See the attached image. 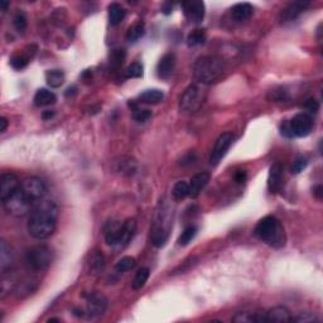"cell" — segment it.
I'll return each instance as SVG.
<instances>
[{"instance_id": "17", "label": "cell", "mask_w": 323, "mask_h": 323, "mask_svg": "<svg viewBox=\"0 0 323 323\" xmlns=\"http://www.w3.org/2000/svg\"><path fill=\"white\" fill-rule=\"evenodd\" d=\"M292 318L290 310L284 305H278V307H274L265 312V323L292 322Z\"/></svg>"}, {"instance_id": "43", "label": "cell", "mask_w": 323, "mask_h": 323, "mask_svg": "<svg viewBox=\"0 0 323 323\" xmlns=\"http://www.w3.org/2000/svg\"><path fill=\"white\" fill-rule=\"evenodd\" d=\"M308 166V159L305 157H298L297 159L293 162V166H292V172L294 174H298L300 173V172L303 171V169H305V167Z\"/></svg>"}, {"instance_id": "23", "label": "cell", "mask_w": 323, "mask_h": 323, "mask_svg": "<svg viewBox=\"0 0 323 323\" xmlns=\"http://www.w3.org/2000/svg\"><path fill=\"white\" fill-rule=\"evenodd\" d=\"M254 13V8L251 4L249 3H239L233 7L231 9V16L236 22H244L248 21Z\"/></svg>"}, {"instance_id": "3", "label": "cell", "mask_w": 323, "mask_h": 323, "mask_svg": "<svg viewBox=\"0 0 323 323\" xmlns=\"http://www.w3.org/2000/svg\"><path fill=\"white\" fill-rule=\"evenodd\" d=\"M224 62L214 56L199 57L193 65V77L202 85H212L221 80L224 75Z\"/></svg>"}, {"instance_id": "2", "label": "cell", "mask_w": 323, "mask_h": 323, "mask_svg": "<svg viewBox=\"0 0 323 323\" xmlns=\"http://www.w3.org/2000/svg\"><path fill=\"white\" fill-rule=\"evenodd\" d=\"M254 234L260 241L274 249H280L285 245L287 236L280 221L274 216H265L256 224Z\"/></svg>"}, {"instance_id": "13", "label": "cell", "mask_w": 323, "mask_h": 323, "mask_svg": "<svg viewBox=\"0 0 323 323\" xmlns=\"http://www.w3.org/2000/svg\"><path fill=\"white\" fill-rule=\"evenodd\" d=\"M105 269V256L100 250L95 249L88 254L87 258V272L92 277H97Z\"/></svg>"}, {"instance_id": "7", "label": "cell", "mask_w": 323, "mask_h": 323, "mask_svg": "<svg viewBox=\"0 0 323 323\" xmlns=\"http://www.w3.org/2000/svg\"><path fill=\"white\" fill-rule=\"evenodd\" d=\"M21 191L34 204L43 199L47 194V187L38 177H28L21 183Z\"/></svg>"}, {"instance_id": "11", "label": "cell", "mask_w": 323, "mask_h": 323, "mask_svg": "<svg viewBox=\"0 0 323 323\" xmlns=\"http://www.w3.org/2000/svg\"><path fill=\"white\" fill-rule=\"evenodd\" d=\"M290 124H292L293 134L294 137L298 138H305L310 134L313 129V120L310 118V115L304 114H298L290 120Z\"/></svg>"}, {"instance_id": "44", "label": "cell", "mask_w": 323, "mask_h": 323, "mask_svg": "<svg viewBox=\"0 0 323 323\" xmlns=\"http://www.w3.org/2000/svg\"><path fill=\"white\" fill-rule=\"evenodd\" d=\"M293 322H299V323H310V322H317V317L313 313L305 312L300 313L299 315H297L295 318H292Z\"/></svg>"}, {"instance_id": "47", "label": "cell", "mask_w": 323, "mask_h": 323, "mask_svg": "<svg viewBox=\"0 0 323 323\" xmlns=\"http://www.w3.org/2000/svg\"><path fill=\"white\" fill-rule=\"evenodd\" d=\"M234 179L236 183H244L246 179V172L245 171H238L234 174Z\"/></svg>"}, {"instance_id": "1", "label": "cell", "mask_w": 323, "mask_h": 323, "mask_svg": "<svg viewBox=\"0 0 323 323\" xmlns=\"http://www.w3.org/2000/svg\"><path fill=\"white\" fill-rule=\"evenodd\" d=\"M58 207L55 201L43 198L37 202L28 218V231L36 240H46L55 233Z\"/></svg>"}, {"instance_id": "50", "label": "cell", "mask_w": 323, "mask_h": 323, "mask_svg": "<svg viewBox=\"0 0 323 323\" xmlns=\"http://www.w3.org/2000/svg\"><path fill=\"white\" fill-rule=\"evenodd\" d=\"M53 117H55V112H53V110H46V112H43V114H42V118H43L44 120H48Z\"/></svg>"}, {"instance_id": "46", "label": "cell", "mask_w": 323, "mask_h": 323, "mask_svg": "<svg viewBox=\"0 0 323 323\" xmlns=\"http://www.w3.org/2000/svg\"><path fill=\"white\" fill-rule=\"evenodd\" d=\"M304 107L309 113H317L318 109H319V103H318V101H315L314 98H309V100L305 101Z\"/></svg>"}, {"instance_id": "49", "label": "cell", "mask_w": 323, "mask_h": 323, "mask_svg": "<svg viewBox=\"0 0 323 323\" xmlns=\"http://www.w3.org/2000/svg\"><path fill=\"white\" fill-rule=\"evenodd\" d=\"M7 127H8V120H7V118H0V132H6Z\"/></svg>"}, {"instance_id": "19", "label": "cell", "mask_w": 323, "mask_h": 323, "mask_svg": "<svg viewBox=\"0 0 323 323\" xmlns=\"http://www.w3.org/2000/svg\"><path fill=\"white\" fill-rule=\"evenodd\" d=\"M174 66H176V56L173 53H166L163 57L160 58L157 66V73L159 78H168L173 73Z\"/></svg>"}, {"instance_id": "9", "label": "cell", "mask_w": 323, "mask_h": 323, "mask_svg": "<svg viewBox=\"0 0 323 323\" xmlns=\"http://www.w3.org/2000/svg\"><path fill=\"white\" fill-rule=\"evenodd\" d=\"M234 143V135L231 133H224L218 138L214 147L211 152V157H209V162L211 164H218L221 159L226 155L228 150Z\"/></svg>"}, {"instance_id": "41", "label": "cell", "mask_w": 323, "mask_h": 323, "mask_svg": "<svg viewBox=\"0 0 323 323\" xmlns=\"http://www.w3.org/2000/svg\"><path fill=\"white\" fill-rule=\"evenodd\" d=\"M125 76L128 78H138L143 76V65L139 62H134L125 70Z\"/></svg>"}, {"instance_id": "29", "label": "cell", "mask_w": 323, "mask_h": 323, "mask_svg": "<svg viewBox=\"0 0 323 323\" xmlns=\"http://www.w3.org/2000/svg\"><path fill=\"white\" fill-rule=\"evenodd\" d=\"M46 81L52 88L61 87L65 82V73L60 70H49L46 72Z\"/></svg>"}, {"instance_id": "34", "label": "cell", "mask_w": 323, "mask_h": 323, "mask_svg": "<svg viewBox=\"0 0 323 323\" xmlns=\"http://www.w3.org/2000/svg\"><path fill=\"white\" fill-rule=\"evenodd\" d=\"M32 56L29 53H17L11 58V65L14 70H23L28 66Z\"/></svg>"}, {"instance_id": "53", "label": "cell", "mask_w": 323, "mask_h": 323, "mask_svg": "<svg viewBox=\"0 0 323 323\" xmlns=\"http://www.w3.org/2000/svg\"><path fill=\"white\" fill-rule=\"evenodd\" d=\"M314 194L318 197V198H320L322 197V187L320 186H317L314 188Z\"/></svg>"}, {"instance_id": "8", "label": "cell", "mask_w": 323, "mask_h": 323, "mask_svg": "<svg viewBox=\"0 0 323 323\" xmlns=\"http://www.w3.org/2000/svg\"><path fill=\"white\" fill-rule=\"evenodd\" d=\"M87 302L86 307V315L88 318L100 317L105 313L107 308V298L100 292H90L87 294H83Z\"/></svg>"}, {"instance_id": "15", "label": "cell", "mask_w": 323, "mask_h": 323, "mask_svg": "<svg viewBox=\"0 0 323 323\" xmlns=\"http://www.w3.org/2000/svg\"><path fill=\"white\" fill-rule=\"evenodd\" d=\"M14 264V254L12 246L6 240L0 241V273L7 274Z\"/></svg>"}, {"instance_id": "22", "label": "cell", "mask_w": 323, "mask_h": 323, "mask_svg": "<svg viewBox=\"0 0 323 323\" xmlns=\"http://www.w3.org/2000/svg\"><path fill=\"white\" fill-rule=\"evenodd\" d=\"M209 181V174L207 172H202V173L196 174L191 178V183L189 186V197L192 198H196L198 197V194L201 193L202 189L206 187V184L208 183Z\"/></svg>"}, {"instance_id": "55", "label": "cell", "mask_w": 323, "mask_h": 323, "mask_svg": "<svg viewBox=\"0 0 323 323\" xmlns=\"http://www.w3.org/2000/svg\"><path fill=\"white\" fill-rule=\"evenodd\" d=\"M48 322H60V319H57V318H51V319H48Z\"/></svg>"}, {"instance_id": "24", "label": "cell", "mask_w": 323, "mask_h": 323, "mask_svg": "<svg viewBox=\"0 0 323 323\" xmlns=\"http://www.w3.org/2000/svg\"><path fill=\"white\" fill-rule=\"evenodd\" d=\"M233 322L235 323H265V312H240L234 315Z\"/></svg>"}, {"instance_id": "31", "label": "cell", "mask_w": 323, "mask_h": 323, "mask_svg": "<svg viewBox=\"0 0 323 323\" xmlns=\"http://www.w3.org/2000/svg\"><path fill=\"white\" fill-rule=\"evenodd\" d=\"M206 38L207 36L204 29H193V31L188 34V37H187V44H188V47L201 46V44H203L204 42H206Z\"/></svg>"}, {"instance_id": "54", "label": "cell", "mask_w": 323, "mask_h": 323, "mask_svg": "<svg viewBox=\"0 0 323 323\" xmlns=\"http://www.w3.org/2000/svg\"><path fill=\"white\" fill-rule=\"evenodd\" d=\"M0 6H2V11L7 12V9H8V7L11 6V3H9V2H2V3H0Z\"/></svg>"}, {"instance_id": "35", "label": "cell", "mask_w": 323, "mask_h": 323, "mask_svg": "<svg viewBox=\"0 0 323 323\" xmlns=\"http://www.w3.org/2000/svg\"><path fill=\"white\" fill-rule=\"evenodd\" d=\"M135 265H137V261L133 256H124L115 264V272L123 274V273L129 272V270L134 269Z\"/></svg>"}, {"instance_id": "30", "label": "cell", "mask_w": 323, "mask_h": 323, "mask_svg": "<svg viewBox=\"0 0 323 323\" xmlns=\"http://www.w3.org/2000/svg\"><path fill=\"white\" fill-rule=\"evenodd\" d=\"M144 33H145V24L144 22L139 21L137 22V23L133 24V26L128 29L127 39L129 42H133V43H134V42L139 41V39L144 36Z\"/></svg>"}, {"instance_id": "32", "label": "cell", "mask_w": 323, "mask_h": 323, "mask_svg": "<svg viewBox=\"0 0 323 323\" xmlns=\"http://www.w3.org/2000/svg\"><path fill=\"white\" fill-rule=\"evenodd\" d=\"M38 283L34 279H27L24 282L19 283L16 288V293L18 294V297H26V295L32 294V292L37 289Z\"/></svg>"}, {"instance_id": "5", "label": "cell", "mask_w": 323, "mask_h": 323, "mask_svg": "<svg viewBox=\"0 0 323 323\" xmlns=\"http://www.w3.org/2000/svg\"><path fill=\"white\" fill-rule=\"evenodd\" d=\"M3 206L4 209H6L11 216L17 219L29 216L32 208H33V203L24 196L23 192L21 191V187H19V189L16 193H13L11 197H8L6 201H3Z\"/></svg>"}, {"instance_id": "38", "label": "cell", "mask_w": 323, "mask_h": 323, "mask_svg": "<svg viewBox=\"0 0 323 323\" xmlns=\"http://www.w3.org/2000/svg\"><path fill=\"white\" fill-rule=\"evenodd\" d=\"M197 235V228L196 226H188L183 230V233L181 234V236L178 238V245L179 246H187L192 240L194 239V236Z\"/></svg>"}, {"instance_id": "39", "label": "cell", "mask_w": 323, "mask_h": 323, "mask_svg": "<svg viewBox=\"0 0 323 323\" xmlns=\"http://www.w3.org/2000/svg\"><path fill=\"white\" fill-rule=\"evenodd\" d=\"M127 53L124 49H113L110 53V65L115 68H119L124 63Z\"/></svg>"}, {"instance_id": "25", "label": "cell", "mask_w": 323, "mask_h": 323, "mask_svg": "<svg viewBox=\"0 0 323 323\" xmlns=\"http://www.w3.org/2000/svg\"><path fill=\"white\" fill-rule=\"evenodd\" d=\"M33 101L34 105L39 106V107H41V106H48L57 101V96L52 92V91L46 90V88H41V90H38L36 92Z\"/></svg>"}, {"instance_id": "52", "label": "cell", "mask_w": 323, "mask_h": 323, "mask_svg": "<svg viewBox=\"0 0 323 323\" xmlns=\"http://www.w3.org/2000/svg\"><path fill=\"white\" fill-rule=\"evenodd\" d=\"M73 314L76 315V317H85L86 315V312H83L82 309H80V308H75V309H73Z\"/></svg>"}, {"instance_id": "20", "label": "cell", "mask_w": 323, "mask_h": 323, "mask_svg": "<svg viewBox=\"0 0 323 323\" xmlns=\"http://www.w3.org/2000/svg\"><path fill=\"white\" fill-rule=\"evenodd\" d=\"M123 223L120 221H109L105 225V241L110 246H118L120 238V231H122Z\"/></svg>"}, {"instance_id": "42", "label": "cell", "mask_w": 323, "mask_h": 323, "mask_svg": "<svg viewBox=\"0 0 323 323\" xmlns=\"http://www.w3.org/2000/svg\"><path fill=\"white\" fill-rule=\"evenodd\" d=\"M268 98L272 101H287L289 100V95H288V91H285L284 88H278V90L270 91Z\"/></svg>"}, {"instance_id": "36", "label": "cell", "mask_w": 323, "mask_h": 323, "mask_svg": "<svg viewBox=\"0 0 323 323\" xmlns=\"http://www.w3.org/2000/svg\"><path fill=\"white\" fill-rule=\"evenodd\" d=\"M149 275L150 272L148 268H142L140 270H138L137 275H135L134 280H133V289H142L145 285V283H147V280L149 279Z\"/></svg>"}, {"instance_id": "10", "label": "cell", "mask_w": 323, "mask_h": 323, "mask_svg": "<svg viewBox=\"0 0 323 323\" xmlns=\"http://www.w3.org/2000/svg\"><path fill=\"white\" fill-rule=\"evenodd\" d=\"M182 9L191 23L199 24L202 23L206 14V8H204L203 2H198V0H189V2H183L182 3Z\"/></svg>"}, {"instance_id": "45", "label": "cell", "mask_w": 323, "mask_h": 323, "mask_svg": "<svg viewBox=\"0 0 323 323\" xmlns=\"http://www.w3.org/2000/svg\"><path fill=\"white\" fill-rule=\"evenodd\" d=\"M280 134H282V137L288 138V139L294 137V134H293L292 124H290V120H284V122L280 124Z\"/></svg>"}, {"instance_id": "18", "label": "cell", "mask_w": 323, "mask_h": 323, "mask_svg": "<svg viewBox=\"0 0 323 323\" xmlns=\"http://www.w3.org/2000/svg\"><path fill=\"white\" fill-rule=\"evenodd\" d=\"M135 233H137V220L135 219H128V220H125L122 225L118 248L123 249L127 245H129V243L134 238Z\"/></svg>"}, {"instance_id": "51", "label": "cell", "mask_w": 323, "mask_h": 323, "mask_svg": "<svg viewBox=\"0 0 323 323\" xmlns=\"http://www.w3.org/2000/svg\"><path fill=\"white\" fill-rule=\"evenodd\" d=\"M77 92V87H75V86H72V87H68L67 91H66V97H70V95H75V93Z\"/></svg>"}, {"instance_id": "40", "label": "cell", "mask_w": 323, "mask_h": 323, "mask_svg": "<svg viewBox=\"0 0 323 323\" xmlns=\"http://www.w3.org/2000/svg\"><path fill=\"white\" fill-rule=\"evenodd\" d=\"M13 26L19 33H24L28 27V22H27V17L23 12H18L13 18Z\"/></svg>"}, {"instance_id": "37", "label": "cell", "mask_w": 323, "mask_h": 323, "mask_svg": "<svg viewBox=\"0 0 323 323\" xmlns=\"http://www.w3.org/2000/svg\"><path fill=\"white\" fill-rule=\"evenodd\" d=\"M172 194H173L174 199H177V201L186 198L187 196H189L188 183L184 181L177 182V183L173 186V189H172Z\"/></svg>"}, {"instance_id": "21", "label": "cell", "mask_w": 323, "mask_h": 323, "mask_svg": "<svg viewBox=\"0 0 323 323\" xmlns=\"http://www.w3.org/2000/svg\"><path fill=\"white\" fill-rule=\"evenodd\" d=\"M168 228L164 226V224L155 223L152 229V235H150V240L155 248H163L168 241Z\"/></svg>"}, {"instance_id": "26", "label": "cell", "mask_w": 323, "mask_h": 323, "mask_svg": "<svg viewBox=\"0 0 323 323\" xmlns=\"http://www.w3.org/2000/svg\"><path fill=\"white\" fill-rule=\"evenodd\" d=\"M137 162L134 159L129 157H122L119 159V162H117V172L119 173L125 174V176H132L137 172Z\"/></svg>"}, {"instance_id": "6", "label": "cell", "mask_w": 323, "mask_h": 323, "mask_svg": "<svg viewBox=\"0 0 323 323\" xmlns=\"http://www.w3.org/2000/svg\"><path fill=\"white\" fill-rule=\"evenodd\" d=\"M204 96L201 88L196 85H191L186 88L179 100V109L183 113H193L201 107Z\"/></svg>"}, {"instance_id": "14", "label": "cell", "mask_w": 323, "mask_h": 323, "mask_svg": "<svg viewBox=\"0 0 323 323\" xmlns=\"http://www.w3.org/2000/svg\"><path fill=\"white\" fill-rule=\"evenodd\" d=\"M308 7H309V2H294V3H290L289 6L282 12V14H280V21H282V23L293 22L294 19H297Z\"/></svg>"}, {"instance_id": "33", "label": "cell", "mask_w": 323, "mask_h": 323, "mask_svg": "<svg viewBox=\"0 0 323 323\" xmlns=\"http://www.w3.org/2000/svg\"><path fill=\"white\" fill-rule=\"evenodd\" d=\"M130 109H132V118L138 123H145L150 117H152V113L149 110H144L140 109L139 106H138L137 102H129Z\"/></svg>"}, {"instance_id": "48", "label": "cell", "mask_w": 323, "mask_h": 323, "mask_svg": "<svg viewBox=\"0 0 323 323\" xmlns=\"http://www.w3.org/2000/svg\"><path fill=\"white\" fill-rule=\"evenodd\" d=\"M172 9H173V4H172V3H166L163 6V8H162V12H163L164 14H167V16H168V14L172 13Z\"/></svg>"}, {"instance_id": "16", "label": "cell", "mask_w": 323, "mask_h": 323, "mask_svg": "<svg viewBox=\"0 0 323 323\" xmlns=\"http://www.w3.org/2000/svg\"><path fill=\"white\" fill-rule=\"evenodd\" d=\"M283 187V167L280 163H275L270 167L268 177V189L272 193H277Z\"/></svg>"}, {"instance_id": "12", "label": "cell", "mask_w": 323, "mask_h": 323, "mask_svg": "<svg viewBox=\"0 0 323 323\" xmlns=\"http://www.w3.org/2000/svg\"><path fill=\"white\" fill-rule=\"evenodd\" d=\"M19 187H21V183H19V179L16 174H2V178H0V199H2V202L6 201L13 193H16Z\"/></svg>"}, {"instance_id": "4", "label": "cell", "mask_w": 323, "mask_h": 323, "mask_svg": "<svg viewBox=\"0 0 323 323\" xmlns=\"http://www.w3.org/2000/svg\"><path fill=\"white\" fill-rule=\"evenodd\" d=\"M53 261V251L47 245H36L26 253L24 263L32 272H43Z\"/></svg>"}, {"instance_id": "27", "label": "cell", "mask_w": 323, "mask_h": 323, "mask_svg": "<svg viewBox=\"0 0 323 323\" xmlns=\"http://www.w3.org/2000/svg\"><path fill=\"white\" fill-rule=\"evenodd\" d=\"M164 98L163 91L153 88V90H147L139 95V101L147 105H157Z\"/></svg>"}, {"instance_id": "28", "label": "cell", "mask_w": 323, "mask_h": 323, "mask_svg": "<svg viewBox=\"0 0 323 323\" xmlns=\"http://www.w3.org/2000/svg\"><path fill=\"white\" fill-rule=\"evenodd\" d=\"M107 11H109V22L112 26H119L127 16V11L118 3L110 4Z\"/></svg>"}]
</instances>
